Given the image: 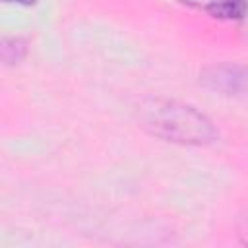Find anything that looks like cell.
<instances>
[{"mask_svg": "<svg viewBox=\"0 0 248 248\" xmlns=\"http://www.w3.org/2000/svg\"><path fill=\"white\" fill-rule=\"evenodd\" d=\"M138 120L149 134L184 145H207L219 136L213 122L194 107L167 99L143 101L138 107Z\"/></svg>", "mask_w": 248, "mask_h": 248, "instance_id": "obj_1", "label": "cell"}, {"mask_svg": "<svg viewBox=\"0 0 248 248\" xmlns=\"http://www.w3.org/2000/svg\"><path fill=\"white\" fill-rule=\"evenodd\" d=\"M213 17L221 19H240L244 16V0H213L205 6Z\"/></svg>", "mask_w": 248, "mask_h": 248, "instance_id": "obj_2", "label": "cell"}, {"mask_svg": "<svg viewBox=\"0 0 248 248\" xmlns=\"http://www.w3.org/2000/svg\"><path fill=\"white\" fill-rule=\"evenodd\" d=\"M25 45L19 39H0V60L16 62L23 56Z\"/></svg>", "mask_w": 248, "mask_h": 248, "instance_id": "obj_3", "label": "cell"}, {"mask_svg": "<svg viewBox=\"0 0 248 248\" xmlns=\"http://www.w3.org/2000/svg\"><path fill=\"white\" fill-rule=\"evenodd\" d=\"M6 2H16V4H25V6H29V4H35L37 0H6Z\"/></svg>", "mask_w": 248, "mask_h": 248, "instance_id": "obj_4", "label": "cell"}]
</instances>
